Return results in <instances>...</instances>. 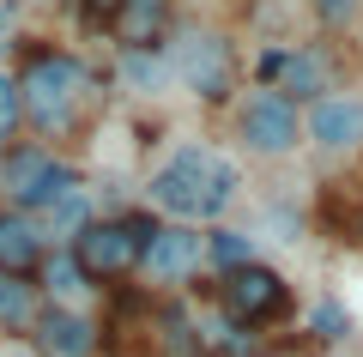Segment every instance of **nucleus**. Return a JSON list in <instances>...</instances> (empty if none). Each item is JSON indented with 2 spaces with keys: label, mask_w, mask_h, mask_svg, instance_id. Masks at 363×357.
<instances>
[{
  "label": "nucleus",
  "mask_w": 363,
  "mask_h": 357,
  "mask_svg": "<svg viewBox=\"0 0 363 357\" xmlns=\"http://www.w3.org/2000/svg\"><path fill=\"white\" fill-rule=\"evenodd\" d=\"M18 115L43 145L61 152L67 140H79V128L91 121V103H97V79H91L85 55L37 43V49H18Z\"/></svg>",
  "instance_id": "nucleus-1"
},
{
  "label": "nucleus",
  "mask_w": 363,
  "mask_h": 357,
  "mask_svg": "<svg viewBox=\"0 0 363 357\" xmlns=\"http://www.w3.org/2000/svg\"><path fill=\"white\" fill-rule=\"evenodd\" d=\"M236 194H242V176L212 145H176L145 182V200H152V212H164V224H194V230L218 224L236 206Z\"/></svg>",
  "instance_id": "nucleus-2"
},
{
  "label": "nucleus",
  "mask_w": 363,
  "mask_h": 357,
  "mask_svg": "<svg viewBox=\"0 0 363 357\" xmlns=\"http://www.w3.org/2000/svg\"><path fill=\"white\" fill-rule=\"evenodd\" d=\"M164 55H169V73H176V85L188 91V97H200V103H230V91H236V49H230V37H224L218 25H182L176 31V43H164Z\"/></svg>",
  "instance_id": "nucleus-3"
},
{
  "label": "nucleus",
  "mask_w": 363,
  "mask_h": 357,
  "mask_svg": "<svg viewBox=\"0 0 363 357\" xmlns=\"http://www.w3.org/2000/svg\"><path fill=\"white\" fill-rule=\"evenodd\" d=\"M152 230H157L152 212L91 218V224L73 236V260H79V273H85L97 291H104V285L133 279V267H140V248H145V236H152Z\"/></svg>",
  "instance_id": "nucleus-4"
},
{
  "label": "nucleus",
  "mask_w": 363,
  "mask_h": 357,
  "mask_svg": "<svg viewBox=\"0 0 363 357\" xmlns=\"http://www.w3.org/2000/svg\"><path fill=\"white\" fill-rule=\"evenodd\" d=\"M73 182H79V170L43 140H13L0 152V206H18V212L37 218L43 206L61 188H73Z\"/></svg>",
  "instance_id": "nucleus-5"
},
{
  "label": "nucleus",
  "mask_w": 363,
  "mask_h": 357,
  "mask_svg": "<svg viewBox=\"0 0 363 357\" xmlns=\"http://www.w3.org/2000/svg\"><path fill=\"white\" fill-rule=\"evenodd\" d=\"M236 140H242L248 158L279 164V158H291L297 140H303V109L291 97H279L272 85H255L242 103H236Z\"/></svg>",
  "instance_id": "nucleus-6"
},
{
  "label": "nucleus",
  "mask_w": 363,
  "mask_h": 357,
  "mask_svg": "<svg viewBox=\"0 0 363 357\" xmlns=\"http://www.w3.org/2000/svg\"><path fill=\"white\" fill-rule=\"evenodd\" d=\"M218 315H230L236 327H267V321L291 315V285L285 273H272L267 260H248V267L224 273L218 279Z\"/></svg>",
  "instance_id": "nucleus-7"
},
{
  "label": "nucleus",
  "mask_w": 363,
  "mask_h": 357,
  "mask_svg": "<svg viewBox=\"0 0 363 357\" xmlns=\"http://www.w3.org/2000/svg\"><path fill=\"white\" fill-rule=\"evenodd\" d=\"M200 267H206V236H200L194 224H164V218H157V230L145 236L133 273H140L145 285H157V291H176V285H188Z\"/></svg>",
  "instance_id": "nucleus-8"
},
{
  "label": "nucleus",
  "mask_w": 363,
  "mask_h": 357,
  "mask_svg": "<svg viewBox=\"0 0 363 357\" xmlns=\"http://www.w3.org/2000/svg\"><path fill=\"white\" fill-rule=\"evenodd\" d=\"M303 140H315L327 158H345V152H363V91H321L303 115Z\"/></svg>",
  "instance_id": "nucleus-9"
},
{
  "label": "nucleus",
  "mask_w": 363,
  "mask_h": 357,
  "mask_svg": "<svg viewBox=\"0 0 363 357\" xmlns=\"http://www.w3.org/2000/svg\"><path fill=\"white\" fill-rule=\"evenodd\" d=\"M30 351H37V357H97V351H104V327H97L85 309L43 303L37 327H30Z\"/></svg>",
  "instance_id": "nucleus-10"
},
{
  "label": "nucleus",
  "mask_w": 363,
  "mask_h": 357,
  "mask_svg": "<svg viewBox=\"0 0 363 357\" xmlns=\"http://www.w3.org/2000/svg\"><path fill=\"white\" fill-rule=\"evenodd\" d=\"M169 31H176V0H116L109 18L116 49H164Z\"/></svg>",
  "instance_id": "nucleus-11"
},
{
  "label": "nucleus",
  "mask_w": 363,
  "mask_h": 357,
  "mask_svg": "<svg viewBox=\"0 0 363 357\" xmlns=\"http://www.w3.org/2000/svg\"><path fill=\"white\" fill-rule=\"evenodd\" d=\"M97 218V206H91V188H85V176L73 182V188H61L49 206L37 212V236H43V248H73V236Z\"/></svg>",
  "instance_id": "nucleus-12"
},
{
  "label": "nucleus",
  "mask_w": 363,
  "mask_h": 357,
  "mask_svg": "<svg viewBox=\"0 0 363 357\" xmlns=\"http://www.w3.org/2000/svg\"><path fill=\"white\" fill-rule=\"evenodd\" d=\"M37 291H43V303H55V309H85L91 303V291L97 285L79 273V260H73V248H49V255L37 260Z\"/></svg>",
  "instance_id": "nucleus-13"
},
{
  "label": "nucleus",
  "mask_w": 363,
  "mask_h": 357,
  "mask_svg": "<svg viewBox=\"0 0 363 357\" xmlns=\"http://www.w3.org/2000/svg\"><path fill=\"white\" fill-rule=\"evenodd\" d=\"M272 91L291 103H315L321 91H333V73H327V55L315 49V43H297V49H285V61H279V79H272Z\"/></svg>",
  "instance_id": "nucleus-14"
},
{
  "label": "nucleus",
  "mask_w": 363,
  "mask_h": 357,
  "mask_svg": "<svg viewBox=\"0 0 363 357\" xmlns=\"http://www.w3.org/2000/svg\"><path fill=\"white\" fill-rule=\"evenodd\" d=\"M49 255L37 236V218L18 206H0V273H37V260Z\"/></svg>",
  "instance_id": "nucleus-15"
},
{
  "label": "nucleus",
  "mask_w": 363,
  "mask_h": 357,
  "mask_svg": "<svg viewBox=\"0 0 363 357\" xmlns=\"http://www.w3.org/2000/svg\"><path fill=\"white\" fill-rule=\"evenodd\" d=\"M37 315H43L37 279H30V273H0V333H6V339H30Z\"/></svg>",
  "instance_id": "nucleus-16"
},
{
  "label": "nucleus",
  "mask_w": 363,
  "mask_h": 357,
  "mask_svg": "<svg viewBox=\"0 0 363 357\" xmlns=\"http://www.w3.org/2000/svg\"><path fill=\"white\" fill-rule=\"evenodd\" d=\"M121 85H128L133 97H164V91L176 85L169 55L164 49H121Z\"/></svg>",
  "instance_id": "nucleus-17"
},
{
  "label": "nucleus",
  "mask_w": 363,
  "mask_h": 357,
  "mask_svg": "<svg viewBox=\"0 0 363 357\" xmlns=\"http://www.w3.org/2000/svg\"><path fill=\"white\" fill-rule=\"evenodd\" d=\"M248 260H255V236L248 230H224V224L206 230V267H218V279L236 273V267H248Z\"/></svg>",
  "instance_id": "nucleus-18"
},
{
  "label": "nucleus",
  "mask_w": 363,
  "mask_h": 357,
  "mask_svg": "<svg viewBox=\"0 0 363 357\" xmlns=\"http://www.w3.org/2000/svg\"><path fill=\"white\" fill-rule=\"evenodd\" d=\"M309 13L327 37H345V31L363 25V0H309Z\"/></svg>",
  "instance_id": "nucleus-19"
},
{
  "label": "nucleus",
  "mask_w": 363,
  "mask_h": 357,
  "mask_svg": "<svg viewBox=\"0 0 363 357\" xmlns=\"http://www.w3.org/2000/svg\"><path fill=\"white\" fill-rule=\"evenodd\" d=\"M309 333H315L321 345H339V339L351 333V315L333 303V297H327V303H315V309H309Z\"/></svg>",
  "instance_id": "nucleus-20"
},
{
  "label": "nucleus",
  "mask_w": 363,
  "mask_h": 357,
  "mask_svg": "<svg viewBox=\"0 0 363 357\" xmlns=\"http://www.w3.org/2000/svg\"><path fill=\"white\" fill-rule=\"evenodd\" d=\"M25 133V115H18V85H13V73L0 67V152Z\"/></svg>",
  "instance_id": "nucleus-21"
},
{
  "label": "nucleus",
  "mask_w": 363,
  "mask_h": 357,
  "mask_svg": "<svg viewBox=\"0 0 363 357\" xmlns=\"http://www.w3.org/2000/svg\"><path fill=\"white\" fill-rule=\"evenodd\" d=\"M25 49V6L18 0H0V61Z\"/></svg>",
  "instance_id": "nucleus-22"
},
{
  "label": "nucleus",
  "mask_w": 363,
  "mask_h": 357,
  "mask_svg": "<svg viewBox=\"0 0 363 357\" xmlns=\"http://www.w3.org/2000/svg\"><path fill=\"white\" fill-rule=\"evenodd\" d=\"M279 61H285V49H260V61H255V85H272V79H279Z\"/></svg>",
  "instance_id": "nucleus-23"
},
{
  "label": "nucleus",
  "mask_w": 363,
  "mask_h": 357,
  "mask_svg": "<svg viewBox=\"0 0 363 357\" xmlns=\"http://www.w3.org/2000/svg\"><path fill=\"white\" fill-rule=\"evenodd\" d=\"M79 18L85 25H109L116 18V0H79Z\"/></svg>",
  "instance_id": "nucleus-24"
},
{
  "label": "nucleus",
  "mask_w": 363,
  "mask_h": 357,
  "mask_svg": "<svg viewBox=\"0 0 363 357\" xmlns=\"http://www.w3.org/2000/svg\"><path fill=\"white\" fill-rule=\"evenodd\" d=\"M13 357H37V351H13Z\"/></svg>",
  "instance_id": "nucleus-25"
},
{
  "label": "nucleus",
  "mask_w": 363,
  "mask_h": 357,
  "mask_svg": "<svg viewBox=\"0 0 363 357\" xmlns=\"http://www.w3.org/2000/svg\"><path fill=\"white\" fill-rule=\"evenodd\" d=\"M109 357H133V351H109Z\"/></svg>",
  "instance_id": "nucleus-26"
},
{
  "label": "nucleus",
  "mask_w": 363,
  "mask_h": 357,
  "mask_svg": "<svg viewBox=\"0 0 363 357\" xmlns=\"http://www.w3.org/2000/svg\"><path fill=\"white\" fill-rule=\"evenodd\" d=\"M357 236H363V224H357Z\"/></svg>",
  "instance_id": "nucleus-27"
}]
</instances>
